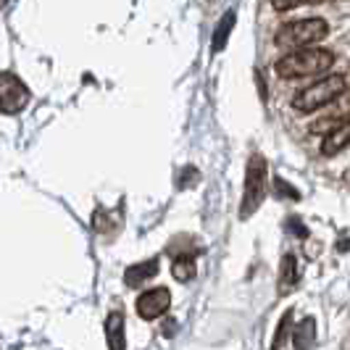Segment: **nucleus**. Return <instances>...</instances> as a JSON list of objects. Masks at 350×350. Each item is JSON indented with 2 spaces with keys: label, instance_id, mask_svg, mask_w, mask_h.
Instances as JSON below:
<instances>
[{
  "label": "nucleus",
  "instance_id": "2eb2a0df",
  "mask_svg": "<svg viewBox=\"0 0 350 350\" xmlns=\"http://www.w3.org/2000/svg\"><path fill=\"white\" fill-rule=\"evenodd\" d=\"M308 3H324V0H271V8L284 14V11H293L300 5H308Z\"/></svg>",
  "mask_w": 350,
  "mask_h": 350
},
{
  "label": "nucleus",
  "instance_id": "423d86ee",
  "mask_svg": "<svg viewBox=\"0 0 350 350\" xmlns=\"http://www.w3.org/2000/svg\"><path fill=\"white\" fill-rule=\"evenodd\" d=\"M135 308H137V316L145 319V321H156L161 316H166V311L172 308V293L166 287H150L137 295L135 300Z\"/></svg>",
  "mask_w": 350,
  "mask_h": 350
},
{
  "label": "nucleus",
  "instance_id": "f03ea898",
  "mask_svg": "<svg viewBox=\"0 0 350 350\" xmlns=\"http://www.w3.org/2000/svg\"><path fill=\"white\" fill-rule=\"evenodd\" d=\"M329 37V24L324 18H298V21H287L282 24L274 35V45L280 51H298V48H308L321 40Z\"/></svg>",
  "mask_w": 350,
  "mask_h": 350
},
{
  "label": "nucleus",
  "instance_id": "ddd939ff",
  "mask_svg": "<svg viewBox=\"0 0 350 350\" xmlns=\"http://www.w3.org/2000/svg\"><path fill=\"white\" fill-rule=\"evenodd\" d=\"M195 258H187V256H179V258H174V263H172V277H174L176 282H182V284H187V282L195 280Z\"/></svg>",
  "mask_w": 350,
  "mask_h": 350
},
{
  "label": "nucleus",
  "instance_id": "39448f33",
  "mask_svg": "<svg viewBox=\"0 0 350 350\" xmlns=\"http://www.w3.org/2000/svg\"><path fill=\"white\" fill-rule=\"evenodd\" d=\"M27 103H29V90H27V85L18 79L16 74L3 71V77H0V111L5 116H14L18 111H24Z\"/></svg>",
  "mask_w": 350,
  "mask_h": 350
},
{
  "label": "nucleus",
  "instance_id": "20e7f679",
  "mask_svg": "<svg viewBox=\"0 0 350 350\" xmlns=\"http://www.w3.org/2000/svg\"><path fill=\"white\" fill-rule=\"evenodd\" d=\"M269 195V163L261 153H253L245 166V187L240 203V219H250Z\"/></svg>",
  "mask_w": 350,
  "mask_h": 350
},
{
  "label": "nucleus",
  "instance_id": "7ed1b4c3",
  "mask_svg": "<svg viewBox=\"0 0 350 350\" xmlns=\"http://www.w3.org/2000/svg\"><path fill=\"white\" fill-rule=\"evenodd\" d=\"M345 90H348V82H345L342 74H324L321 79H316L314 85L300 90L293 98V108L300 113H311V111H319L324 105L334 103L337 98H342Z\"/></svg>",
  "mask_w": 350,
  "mask_h": 350
},
{
  "label": "nucleus",
  "instance_id": "9d476101",
  "mask_svg": "<svg viewBox=\"0 0 350 350\" xmlns=\"http://www.w3.org/2000/svg\"><path fill=\"white\" fill-rule=\"evenodd\" d=\"M298 258L293 256V253H287L284 258H282V271H280V293L282 295H287L295 284H298Z\"/></svg>",
  "mask_w": 350,
  "mask_h": 350
},
{
  "label": "nucleus",
  "instance_id": "f257e3e1",
  "mask_svg": "<svg viewBox=\"0 0 350 350\" xmlns=\"http://www.w3.org/2000/svg\"><path fill=\"white\" fill-rule=\"evenodd\" d=\"M334 53L324 48H298V51H287L277 61V77L280 79H308V77H321L334 66Z\"/></svg>",
  "mask_w": 350,
  "mask_h": 350
},
{
  "label": "nucleus",
  "instance_id": "4468645a",
  "mask_svg": "<svg viewBox=\"0 0 350 350\" xmlns=\"http://www.w3.org/2000/svg\"><path fill=\"white\" fill-rule=\"evenodd\" d=\"M290 327H293V311H287V314L282 316L280 327H277V337L271 340V348H287V345H293L287 337L295 332H290Z\"/></svg>",
  "mask_w": 350,
  "mask_h": 350
},
{
  "label": "nucleus",
  "instance_id": "0eeeda50",
  "mask_svg": "<svg viewBox=\"0 0 350 350\" xmlns=\"http://www.w3.org/2000/svg\"><path fill=\"white\" fill-rule=\"evenodd\" d=\"M350 145V119L348 122H337L324 135V142H321V153L324 156H337L340 150H345Z\"/></svg>",
  "mask_w": 350,
  "mask_h": 350
},
{
  "label": "nucleus",
  "instance_id": "6e6552de",
  "mask_svg": "<svg viewBox=\"0 0 350 350\" xmlns=\"http://www.w3.org/2000/svg\"><path fill=\"white\" fill-rule=\"evenodd\" d=\"M156 274H158V258H148V261L135 263V266H129V269L124 271V284L132 287V290H137V287H142L148 280H153Z\"/></svg>",
  "mask_w": 350,
  "mask_h": 350
},
{
  "label": "nucleus",
  "instance_id": "f8f14e48",
  "mask_svg": "<svg viewBox=\"0 0 350 350\" xmlns=\"http://www.w3.org/2000/svg\"><path fill=\"white\" fill-rule=\"evenodd\" d=\"M314 340H316V321H314V316H306L298 327H295L293 345H295V348H308V345H314Z\"/></svg>",
  "mask_w": 350,
  "mask_h": 350
},
{
  "label": "nucleus",
  "instance_id": "dca6fc26",
  "mask_svg": "<svg viewBox=\"0 0 350 350\" xmlns=\"http://www.w3.org/2000/svg\"><path fill=\"white\" fill-rule=\"evenodd\" d=\"M274 190H277V193H282V195H287V198H298V193H295V190H290V187H287V182H284V179H280V176L274 179Z\"/></svg>",
  "mask_w": 350,
  "mask_h": 350
},
{
  "label": "nucleus",
  "instance_id": "1a4fd4ad",
  "mask_svg": "<svg viewBox=\"0 0 350 350\" xmlns=\"http://www.w3.org/2000/svg\"><path fill=\"white\" fill-rule=\"evenodd\" d=\"M105 340H108V348L111 350H124L126 348V340H124V327H126V319L122 311H111L105 316Z\"/></svg>",
  "mask_w": 350,
  "mask_h": 350
},
{
  "label": "nucleus",
  "instance_id": "9b49d317",
  "mask_svg": "<svg viewBox=\"0 0 350 350\" xmlns=\"http://www.w3.org/2000/svg\"><path fill=\"white\" fill-rule=\"evenodd\" d=\"M234 21H237V14H234V11H227V14L221 16L216 32H213V53H221L227 48V40H229V35H232V29H234Z\"/></svg>",
  "mask_w": 350,
  "mask_h": 350
}]
</instances>
